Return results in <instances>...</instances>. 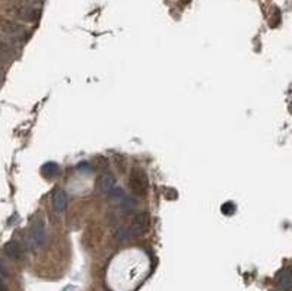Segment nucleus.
<instances>
[{
  "instance_id": "11",
  "label": "nucleus",
  "mask_w": 292,
  "mask_h": 291,
  "mask_svg": "<svg viewBox=\"0 0 292 291\" xmlns=\"http://www.w3.org/2000/svg\"><path fill=\"white\" fill-rule=\"evenodd\" d=\"M122 209L125 211V212H131V211H134L136 207H137V202H136V199L134 198H131V196H129V195H125L119 202H117Z\"/></svg>"
},
{
  "instance_id": "13",
  "label": "nucleus",
  "mask_w": 292,
  "mask_h": 291,
  "mask_svg": "<svg viewBox=\"0 0 292 291\" xmlns=\"http://www.w3.org/2000/svg\"><path fill=\"white\" fill-rule=\"evenodd\" d=\"M94 166H95L97 170L105 171V170L108 168V166H110V163H108V158H105V157H98V158H95Z\"/></svg>"
},
{
  "instance_id": "7",
  "label": "nucleus",
  "mask_w": 292,
  "mask_h": 291,
  "mask_svg": "<svg viewBox=\"0 0 292 291\" xmlns=\"http://www.w3.org/2000/svg\"><path fill=\"white\" fill-rule=\"evenodd\" d=\"M3 31H4L7 36L13 37V38H21V37L25 36V31H27V30H25L22 25L16 24V22H7V24L3 25Z\"/></svg>"
},
{
  "instance_id": "18",
  "label": "nucleus",
  "mask_w": 292,
  "mask_h": 291,
  "mask_svg": "<svg viewBox=\"0 0 292 291\" xmlns=\"http://www.w3.org/2000/svg\"><path fill=\"white\" fill-rule=\"evenodd\" d=\"M0 73H1V65H0Z\"/></svg>"
},
{
  "instance_id": "3",
  "label": "nucleus",
  "mask_w": 292,
  "mask_h": 291,
  "mask_svg": "<svg viewBox=\"0 0 292 291\" xmlns=\"http://www.w3.org/2000/svg\"><path fill=\"white\" fill-rule=\"evenodd\" d=\"M151 227V217L148 212H137L130 224V236L131 237H140L145 236L149 231Z\"/></svg>"
},
{
  "instance_id": "4",
  "label": "nucleus",
  "mask_w": 292,
  "mask_h": 291,
  "mask_svg": "<svg viewBox=\"0 0 292 291\" xmlns=\"http://www.w3.org/2000/svg\"><path fill=\"white\" fill-rule=\"evenodd\" d=\"M116 186V177L111 173H102L97 180V187L101 193H108Z\"/></svg>"
},
{
  "instance_id": "14",
  "label": "nucleus",
  "mask_w": 292,
  "mask_h": 291,
  "mask_svg": "<svg viewBox=\"0 0 292 291\" xmlns=\"http://www.w3.org/2000/svg\"><path fill=\"white\" fill-rule=\"evenodd\" d=\"M221 212L224 215H232L235 212V205L232 202H225L222 207H221Z\"/></svg>"
},
{
  "instance_id": "17",
  "label": "nucleus",
  "mask_w": 292,
  "mask_h": 291,
  "mask_svg": "<svg viewBox=\"0 0 292 291\" xmlns=\"http://www.w3.org/2000/svg\"><path fill=\"white\" fill-rule=\"evenodd\" d=\"M0 291H9L7 290V287H6V284H4V281H3V278L0 277Z\"/></svg>"
},
{
  "instance_id": "9",
  "label": "nucleus",
  "mask_w": 292,
  "mask_h": 291,
  "mask_svg": "<svg viewBox=\"0 0 292 291\" xmlns=\"http://www.w3.org/2000/svg\"><path fill=\"white\" fill-rule=\"evenodd\" d=\"M15 13L18 18L25 19V21H35L38 18V10L30 6H21L15 10Z\"/></svg>"
},
{
  "instance_id": "6",
  "label": "nucleus",
  "mask_w": 292,
  "mask_h": 291,
  "mask_svg": "<svg viewBox=\"0 0 292 291\" xmlns=\"http://www.w3.org/2000/svg\"><path fill=\"white\" fill-rule=\"evenodd\" d=\"M67 207V195L65 190H56L53 195V208L56 212H63Z\"/></svg>"
},
{
  "instance_id": "5",
  "label": "nucleus",
  "mask_w": 292,
  "mask_h": 291,
  "mask_svg": "<svg viewBox=\"0 0 292 291\" xmlns=\"http://www.w3.org/2000/svg\"><path fill=\"white\" fill-rule=\"evenodd\" d=\"M276 286L282 291L292 290V272L290 268L282 269L276 277Z\"/></svg>"
},
{
  "instance_id": "1",
  "label": "nucleus",
  "mask_w": 292,
  "mask_h": 291,
  "mask_svg": "<svg viewBox=\"0 0 292 291\" xmlns=\"http://www.w3.org/2000/svg\"><path fill=\"white\" fill-rule=\"evenodd\" d=\"M47 243V225L44 219L38 218L32 222L28 233V245L32 250H40Z\"/></svg>"
},
{
  "instance_id": "16",
  "label": "nucleus",
  "mask_w": 292,
  "mask_h": 291,
  "mask_svg": "<svg viewBox=\"0 0 292 291\" xmlns=\"http://www.w3.org/2000/svg\"><path fill=\"white\" fill-rule=\"evenodd\" d=\"M0 54H3V56L9 54V45L3 41H0Z\"/></svg>"
},
{
  "instance_id": "10",
  "label": "nucleus",
  "mask_w": 292,
  "mask_h": 291,
  "mask_svg": "<svg viewBox=\"0 0 292 291\" xmlns=\"http://www.w3.org/2000/svg\"><path fill=\"white\" fill-rule=\"evenodd\" d=\"M41 173L45 179H53V177H56V176L59 174V166H57L56 163H53V161L45 163V164L41 167Z\"/></svg>"
},
{
  "instance_id": "2",
  "label": "nucleus",
  "mask_w": 292,
  "mask_h": 291,
  "mask_svg": "<svg viewBox=\"0 0 292 291\" xmlns=\"http://www.w3.org/2000/svg\"><path fill=\"white\" fill-rule=\"evenodd\" d=\"M129 187L136 196H146L148 193V176L142 168H133L129 176Z\"/></svg>"
},
{
  "instance_id": "8",
  "label": "nucleus",
  "mask_w": 292,
  "mask_h": 291,
  "mask_svg": "<svg viewBox=\"0 0 292 291\" xmlns=\"http://www.w3.org/2000/svg\"><path fill=\"white\" fill-rule=\"evenodd\" d=\"M4 253H6V256H7L9 259L18 260V259H21V256H22V246H21L19 242L12 240V242H9V243L4 246Z\"/></svg>"
},
{
  "instance_id": "15",
  "label": "nucleus",
  "mask_w": 292,
  "mask_h": 291,
  "mask_svg": "<svg viewBox=\"0 0 292 291\" xmlns=\"http://www.w3.org/2000/svg\"><path fill=\"white\" fill-rule=\"evenodd\" d=\"M78 170H79V173H85V174H91V173L94 171V168H92V166H91L88 161L79 163V164H78Z\"/></svg>"
},
{
  "instance_id": "12",
  "label": "nucleus",
  "mask_w": 292,
  "mask_h": 291,
  "mask_svg": "<svg viewBox=\"0 0 292 291\" xmlns=\"http://www.w3.org/2000/svg\"><path fill=\"white\" fill-rule=\"evenodd\" d=\"M129 239H131V236H130V230L126 228V227L119 228V230L114 233V240H116L117 243H126Z\"/></svg>"
}]
</instances>
